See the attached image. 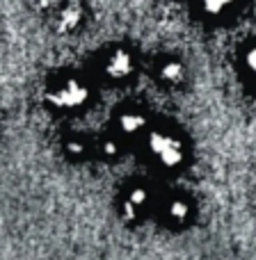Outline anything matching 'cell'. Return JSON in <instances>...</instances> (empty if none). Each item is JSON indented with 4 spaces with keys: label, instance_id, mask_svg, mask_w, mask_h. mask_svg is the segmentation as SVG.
Listing matches in <instances>:
<instances>
[{
    "label": "cell",
    "instance_id": "8992f818",
    "mask_svg": "<svg viewBox=\"0 0 256 260\" xmlns=\"http://www.w3.org/2000/svg\"><path fill=\"white\" fill-rule=\"evenodd\" d=\"M167 217H169L172 221H176V224H183L190 217V203L185 201V199H172V201L167 203Z\"/></svg>",
    "mask_w": 256,
    "mask_h": 260
},
{
    "label": "cell",
    "instance_id": "6da1fadb",
    "mask_svg": "<svg viewBox=\"0 0 256 260\" xmlns=\"http://www.w3.org/2000/svg\"><path fill=\"white\" fill-rule=\"evenodd\" d=\"M149 151L156 157V162L165 169H176L185 157L183 142L169 130H156L149 135Z\"/></svg>",
    "mask_w": 256,
    "mask_h": 260
},
{
    "label": "cell",
    "instance_id": "3957f363",
    "mask_svg": "<svg viewBox=\"0 0 256 260\" xmlns=\"http://www.w3.org/2000/svg\"><path fill=\"white\" fill-rule=\"evenodd\" d=\"M133 69H135L133 57H130V53L128 50H124V48L112 50V53L105 57V62H103L105 76L112 78V80H124V78H128L130 73H133Z\"/></svg>",
    "mask_w": 256,
    "mask_h": 260
},
{
    "label": "cell",
    "instance_id": "5b68a950",
    "mask_svg": "<svg viewBox=\"0 0 256 260\" xmlns=\"http://www.w3.org/2000/svg\"><path fill=\"white\" fill-rule=\"evenodd\" d=\"M149 203V192L144 187H133L128 192L126 201H124V210H126V215L130 219H137V215L147 208Z\"/></svg>",
    "mask_w": 256,
    "mask_h": 260
},
{
    "label": "cell",
    "instance_id": "8fae6325",
    "mask_svg": "<svg viewBox=\"0 0 256 260\" xmlns=\"http://www.w3.org/2000/svg\"><path fill=\"white\" fill-rule=\"evenodd\" d=\"M103 153H105V155H110V157L117 155V153H119L117 142H115V139H105V142H103Z\"/></svg>",
    "mask_w": 256,
    "mask_h": 260
},
{
    "label": "cell",
    "instance_id": "ba28073f",
    "mask_svg": "<svg viewBox=\"0 0 256 260\" xmlns=\"http://www.w3.org/2000/svg\"><path fill=\"white\" fill-rule=\"evenodd\" d=\"M238 0H202V7L208 16H222L226 9H231Z\"/></svg>",
    "mask_w": 256,
    "mask_h": 260
},
{
    "label": "cell",
    "instance_id": "9c48e42d",
    "mask_svg": "<svg viewBox=\"0 0 256 260\" xmlns=\"http://www.w3.org/2000/svg\"><path fill=\"white\" fill-rule=\"evenodd\" d=\"M80 18H82L80 7L73 3V5H67V7L62 9V16H60V21H62L64 27H76L78 23H80Z\"/></svg>",
    "mask_w": 256,
    "mask_h": 260
},
{
    "label": "cell",
    "instance_id": "52a82bcc",
    "mask_svg": "<svg viewBox=\"0 0 256 260\" xmlns=\"http://www.w3.org/2000/svg\"><path fill=\"white\" fill-rule=\"evenodd\" d=\"M185 76V69L181 62H176V59H167L165 64L160 67V78L165 82H172V85H176V82H181Z\"/></svg>",
    "mask_w": 256,
    "mask_h": 260
},
{
    "label": "cell",
    "instance_id": "7a4b0ae2",
    "mask_svg": "<svg viewBox=\"0 0 256 260\" xmlns=\"http://www.w3.org/2000/svg\"><path fill=\"white\" fill-rule=\"evenodd\" d=\"M48 99H50V105L58 110H78L90 101V87L85 85V80L71 76L60 82L48 94Z\"/></svg>",
    "mask_w": 256,
    "mask_h": 260
},
{
    "label": "cell",
    "instance_id": "30bf717a",
    "mask_svg": "<svg viewBox=\"0 0 256 260\" xmlns=\"http://www.w3.org/2000/svg\"><path fill=\"white\" fill-rule=\"evenodd\" d=\"M85 142L82 139H71V142H67V153L73 157H80L82 153H85Z\"/></svg>",
    "mask_w": 256,
    "mask_h": 260
},
{
    "label": "cell",
    "instance_id": "7c38bea8",
    "mask_svg": "<svg viewBox=\"0 0 256 260\" xmlns=\"http://www.w3.org/2000/svg\"><path fill=\"white\" fill-rule=\"evenodd\" d=\"M245 64H247V69L256 76V48H252L247 53V57H245Z\"/></svg>",
    "mask_w": 256,
    "mask_h": 260
},
{
    "label": "cell",
    "instance_id": "277c9868",
    "mask_svg": "<svg viewBox=\"0 0 256 260\" xmlns=\"http://www.w3.org/2000/svg\"><path fill=\"white\" fill-rule=\"evenodd\" d=\"M117 126H119V130H122V135L133 137V135H137L139 130L147 126V117H144L142 112H137V110H126V112L119 114Z\"/></svg>",
    "mask_w": 256,
    "mask_h": 260
}]
</instances>
